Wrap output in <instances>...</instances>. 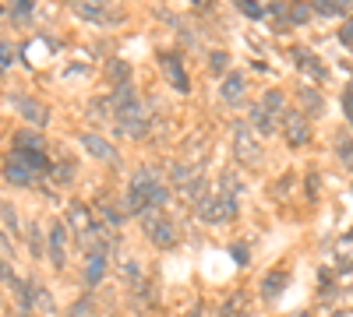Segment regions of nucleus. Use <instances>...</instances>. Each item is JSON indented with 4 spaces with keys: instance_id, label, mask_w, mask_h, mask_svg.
Masks as SVG:
<instances>
[{
    "instance_id": "f257e3e1",
    "label": "nucleus",
    "mask_w": 353,
    "mask_h": 317,
    "mask_svg": "<svg viewBox=\"0 0 353 317\" xmlns=\"http://www.w3.org/2000/svg\"><path fill=\"white\" fill-rule=\"evenodd\" d=\"M170 201V187L156 177L149 166L134 169V177L128 184V194H124V208L131 215H145V212H159Z\"/></svg>"
},
{
    "instance_id": "f03ea898",
    "label": "nucleus",
    "mask_w": 353,
    "mask_h": 317,
    "mask_svg": "<svg viewBox=\"0 0 353 317\" xmlns=\"http://www.w3.org/2000/svg\"><path fill=\"white\" fill-rule=\"evenodd\" d=\"M283 138H286V145L290 149H304L307 141H311V120L304 117V109H286L283 113V124H279Z\"/></svg>"
},
{
    "instance_id": "7ed1b4c3",
    "label": "nucleus",
    "mask_w": 353,
    "mask_h": 317,
    "mask_svg": "<svg viewBox=\"0 0 353 317\" xmlns=\"http://www.w3.org/2000/svg\"><path fill=\"white\" fill-rule=\"evenodd\" d=\"M156 61H159L166 81L173 85L176 92H191V78H188V71H184V56H181V53H176V50H159Z\"/></svg>"
},
{
    "instance_id": "20e7f679",
    "label": "nucleus",
    "mask_w": 353,
    "mask_h": 317,
    "mask_svg": "<svg viewBox=\"0 0 353 317\" xmlns=\"http://www.w3.org/2000/svg\"><path fill=\"white\" fill-rule=\"evenodd\" d=\"M145 233L156 243V250H170L176 243V226L159 212H145Z\"/></svg>"
},
{
    "instance_id": "39448f33",
    "label": "nucleus",
    "mask_w": 353,
    "mask_h": 317,
    "mask_svg": "<svg viewBox=\"0 0 353 317\" xmlns=\"http://www.w3.org/2000/svg\"><path fill=\"white\" fill-rule=\"evenodd\" d=\"M290 61L297 64L307 78H314V85H325V81H329V67L321 64V61H318V56H314L307 46H293V50H290Z\"/></svg>"
},
{
    "instance_id": "423d86ee",
    "label": "nucleus",
    "mask_w": 353,
    "mask_h": 317,
    "mask_svg": "<svg viewBox=\"0 0 353 317\" xmlns=\"http://www.w3.org/2000/svg\"><path fill=\"white\" fill-rule=\"evenodd\" d=\"M244 92H248V81H244L241 71H230V74L223 78V85H219V99H223L226 106H241Z\"/></svg>"
},
{
    "instance_id": "0eeeda50",
    "label": "nucleus",
    "mask_w": 353,
    "mask_h": 317,
    "mask_svg": "<svg viewBox=\"0 0 353 317\" xmlns=\"http://www.w3.org/2000/svg\"><path fill=\"white\" fill-rule=\"evenodd\" d=\"M64 254H68V229H64V222H53L50 226V261H53V268H64Z\"/></svg>"
},
{
    "instance_id": "6e6552de",
    "label": "nucleus",
    "mask_w": 353,
    "mask_h": 317,
    "mask_svg": "<svg viewBox=\"0 0 353 317\" xmlns=\"http://www.w3.org/2000/svg\"><path fill=\"white\" fill-rule=\"evenodd\" d=\"M106 275V250L96 247V250H88L85 257V285H99Z\"/></svg>"
},
{
    "instance_id": "1a4fd4ad",
    "label": "nucleus",
    "mask_w": 353,
    "mask_h": 317,
    "mask_svg": "<svg viewBox=\"0 0 353 317\" xmlns=\"http://www.w3.org/2000/svg\"><path fill=\"white\" fill-rule=\"evenodd\" d=\"M286 282H290V278H286V268H272L269 275L261 278V300H269V303L279 300V293L286 289Z\"/></svg>"
},
{
    "instance_id": "9d476101",
    "label": "nucleus",
    "mask_w": 353,
    "mask_h": 317,
    "mask_svg": "<svg viewBox=\"0 0 353 317\" xmlns=\"http://www.w3.org/2000/svg\"><path fill=\"white\" fill-rule=\"evenodd\" d=\"M81 145L92 152L99 162H117V152L110 149V141L106 138H99V134H81Z\"/></svg>"
},
{
    "instance_id": "9b49d317",
    "label": "nucleus",
    "mask_w": 353,
    "mask_h": 317,
    "mask_svg": "<svg viewBox=\"0 0 353 317\" xmlns=\"http://www.w3.org/2000/svg\"><path fill=\"white\" fill-rule=\"evenodd\" d=\"M251 124H254L258 138H272V134H276V117H272L265 106H254V109H251Z\"/></svg>"
},
{
    "instance_id": "f8f14e48",
    "label": "nucleus",
    "mask_w": 353,
    "mask_h": 317,
    "mask_svg": "<svg viewBox=\"0 0 353 317\" xmlns=\"http://www.w3.org/2000/svg\"><path fill=\"white\" fill-rule=\"evenodd\" d=\"M314 14H325V18H336V14H346L353 8V0H307Z\"/></svg>"
},
{
    "instance_id": "ddd939ff",
    "label": "nucleus",
    "mask_w": 353,
    "mask_h": 317,
    "mask_svg": "<svg viewBox=\"0 0 353 317\" xmlns=\"http://www.w3.org/2000/svg\"><path fill=\"white\" fill-rule=\"evenodd\" d=\"M297 99L307 106V109H304V117H307V120H311V117H321V113H325V99H321L314 89H297Z\"/></svg>"
},
{
    "instance_id": "4468645a",
    "label": "nucleus",
    "mask_w": 353,
    "mask_h": 317,
    "mask_svg": "<svg viewBox=\"0 0 353 317\" xmlns=\"http://www.w3.org/2000/svg\"><path fill=\"white\" fill-rule=\"evenodd\" d=\"M14 106H21V117L25 120H32V124H46V117H50V113H46V106H39V102H32V99H14Z\"/></svg>"
},
{
    "instance_id": "2eb2a0df",
    "label": "nucleus",
    "mask_w": 353,
    "mask_h": 317,
    "mask_svg": "<svg viewBox=\"0 0 353 317\" xmlns=\"http://www.w3.org/2000/svg\"><path fill=\"white\" fill-rule=\"evenodd\" d=\"M311 4H307V0H293V4H290V25H307L311 21Z\"/></svg>"
},
{
    "instance_id": "dca6fc26",
    "label": "nucleus",
    "mask_w": 353,
    "mask_h": 317,
    "mask_svg": "<svg viewBox=\"0 0 353 317\" xmlns=\"http://www.w3.org/2000/svg\"><path fill=\"white\" fill-rule=\"evenodd\" d=\"M233 8H237L241 14H248V18H254V21H261L265 14H269L265 4H258V0H233Z\"/></svg>"
},
{
    "instance_id": "f3484780",
    "label": "nucleus",
    "mask_w": 353,
    "mask_h": 317,
    "mask_svg": "<svg viewBox=\"0 0 353 317\" xmlns=\"http://www.w3.org/2000/svg\"><path fill=\"white\" fill-rule=\"evenodd\" d=\"M336 152H339V162H343V166H353V138L343 134V138L336 141Z\"/></svg>"
},
{
    "instance_id": "a211bd4d",
    "label": "nucleus",
    "mask_w": 353,
    "mask_h": 317,
    "mask_svg": "<svg viewBox=\"0 0 353 317\" xmlns=\"http://www.w3.org/2000/svg\"><path fill=\"white\" fill-rule=\"evenodd\" d=\"M339 43H343L346 50H353V18L343 21V28H339Z\"/></svg>"
},
{
    "instance_id": "6ab92c4d",
    "label": "nucleus",
    "mask_w": 353,
    "mask_h": 317,
    "mask_svg": "<svg viewBox=\"0 0 353 317\" xmlns=\"http://www.w3.org/2000/svg\"><path fill=\"white\" fill-rule=\"evenodd\" d=\"M343 113H346V124L353 127V85H346V92H343Z\"/></svg>"
},
{
    "instance_id": "aec40b11",
    "label": "nucleus",
    "mask_w": 353,
    "mask_h": 317,
    "mask_svg": "<svg viewBox=\"0 0 353 317\" xmlns=\"http://www.w3.org/2000/svg\"><path fill=\"white\" fill-rule=\"evenodd\" d=\"M230 254H233V261H241V265H248V261H251L248 243H233V247H230Z\"/></svg>"
},
{
    "instance_id": "412c9836",
    "label": "nucleus",
    "mask_w": 353,
    "mask_h": 317,
    "mask_svg": "<svg viewBox=\"0 0 353 317\" xmlns=\"http://www.w3.org/2000/svg\"><path fill=\"white\" fill-rule=\"evenodd\" d=\"M209 67H212L216 74H223V71H226V53H223V50H216V53L209 56Z\"/></svg>"
},
{
    "instance_id": "4be33fe9",
    "label": "nucleus",
    "mask_w": 353,
    "mask_h": 317,
    "mask_svg": "<svg viewBox=\"0 0 353 317\" xmlns=\"http://www.w3.org/2000/svg\"><path fill=\"white\" fill-rule=\"evenodd\" d=\"M8 64H11V50L0 43V67H8Z\"/></svg>"
},
{
    "instance_id": "5701e85b",
    "label": "nucleus",
    "mask_w": 353,
    "mask_h": 317,
    "mask_svg": "<svg viewBox=\"0 0 353 317\" xmlns=\"http://www.w3.org/2000/svg\"><path fill=\"white\" fill-rule=\"evenodd\" d=\"M14 8H18V14H25L28 8H32V0H14Z\"/></svg>"
},
{
    "instance_id": "b1692460",
    "label": "nucleus",
    "mask_w": 353,
    "mask_h": 317,
    "mask_svg": "<svg viewBox=\"0 0 353 317\" xmlns=\"http://www.w3.org/2000/svg\"><path fill=\"white\" fill-rule=\"evenodd\" d=\"M332 317H353V314H346V310H336V314H332Z\"/></svg>"
},
{
    "instance_id": "393cba45",
    "label": "nucleus",
    "mask_w": 353,
    "mask_h": 317,
    "mask_svg": "<svg viewBox=\"0 0 353 317\" xmlns=\"http://www.w3.org/2000/svg\"><path fill=\"white\" fill-rule=\"evenodd\" d=\"M194 4H205V0H194Z\"/></svg>"
}]
</instances>
